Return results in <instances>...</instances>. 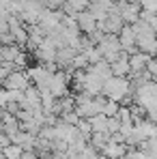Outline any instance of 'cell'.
Instances as JSON below:
<instances>
[{
  "label": "cell",
  "instance_id": "e0dca14e",
  "mask_svg": "<svg viewBox=\"0 0 157 159\" xmlns=\"http://www.w3.org/2000/svg\"><path fill=\"white\" fill-rule=\"evenodd\" d=\"M146 73H149L153 80H157V56L149 60V65H146Z\"/></svg>",
  "mask_w": 157,
  "mask_h": 159
},
{
  "label": "cell",
  "instance_id": "ac0fdd59",
  "mask_svg": "<svg viewBox=\"0 0 157 159\" xmlns=\"http://www.w3.org/2000/svg\"><path fill=\"white\" fill-rule=\"evenodd\" d=\"M22 159H41V157H39V153H37V151H24Z\"/></svg>",
  "mask_w": 157,
  "mask_h": 159
},
{
  "label": "cell",
  "instance_id": "277c9868",
  "mask_svg": "<svg viewBox=\"0 0 157 159\" xmlns=\"http://www.w3.org/2000/svg\"><path fill=\"white\" fill-rule=\"evenodd\" d=\"M26 73H28V78H30V84H32V86H37V88L41 90V88H48V84H50V78H52L54 71H50L45 65H41V62H39V65L30 67Z\"/></svg>",
  "mask_w": 157,
  "mask_h": 159
},
{
  "label": "cell",
  "instance_id": "30bf717a",
  "mask_svg": "<svg viewBox=\"0 0 157 159\" xmlns=\"http://www.w3.org/2000/svg\"><path fill=\"white\" fill-rule=\"evenodd\" d=\"M93 133H108V116L105 114H95L88 118Z\"/></svg>",
  "mask_w": 157,
  "mask_h": 159
},
{
  "label": "cell",
  "instance_id": "9c48e42d",
  "mask_svg": "<svg viewBox=\"0 0 157 159\" xmlns=\"http://www.w3.org/2000/svg\"><path fill=\"white\" fill-rule=\"evenodd\" d=\"M127 148H129L127 144H118V142H112V140H110L99 153L105 155V157H110V159H123L127 155Z\"/></svg>",
  "mask_w": 157,
  "mask_h": 159
},
{
  "label": "cell",
  "instance_id": "8992f818",
  "mask_svg": "<svg viewBox=\"0 0 157 159\" xmlns=\"http://www.w3.org/2000/svg\"><path fill=\"white\" fill-rule=\"evenodd\" d=\"M76 24H78V30L84 34H93L97 30V20L90 15V11H80L76 15Z\"/></svg>",
  "mask_w": 157,
  "mask_h": 159
},
{
  "label": "cell",
  "instance_id": "8fae6325",
  "mask_svg": "<svg viewBox=\"0 0 157 159\" xmlns=\"http://www.w3.org/2000/svg\"><path fill=\"white\" fill-rule=\"evenodd\" d=\"M108 142H110V133H90V138H88V144L95 151H101Z\"/></svg>",
  "mask_w": 157,
  "mask_h": 159
},
{
  "label": "cell",
  "instance_id": "4fadbf2b",
  "mask_svg": "<svg viewBox=\"0 0 157 159\" xmlns=\"http://www.w3.org/2000/svg\"><path fill=\"white\" fill-rule=\"evenodd\" d=\"M118 107H121V103H118V101L105 99L104 107H101V114H105V116H116V114H118Z\"/></svg>",
  "mask_w": 157,
  "mask_h": 159
},
{
  "label": "cell",
  "instance_id": "2e32d148",
  "mask_svg": "<svg viewBox=\"0 0 157 159\" xmlns=\"http://www.w3.org/2000/svg\"><path fill=\"white\" fill-rule=\"evenodd\" d=\"M60 120L67 123V125H78L80 116L76 114V110H73V112H65V114H60Z\"/></svg>",
  "mask_w": 157,
  "mask_h": 159
},
{
  "label": "cell",
  "instance_id": "6da1fadb",
  "mask_svg": "<svg viewBox=\"0 0 157 159\" xmlns=\"http://www.w3.org/2000/svg\"><path fill=\"white\" fill-rule=\"evenodd\" d=\"M101 95L105 99H112V101H118V103H131L129 95H131V80L129 78H116V75H110L104 82V88H101Z\"/></svg>",
  "mask_w": 157,
  "mask_h": 159
},
{
  "label": "cell",
  "instance_id": "5bb4252c",
  "mask_svg": "<svg viewBox=\"0 0 157 159\" xmlns=\"http://www.w3.org/2000/svg\"><path fill=\"white\" fill-rule=\"evenodd\" d=\"M76 127H78V131L82 133V135H84L86 140L90 138V133H93V129H90V123H88V118H80Z\"/></svg>",
  "mask_w": 157,
  "mask_h": 159
},
{
  "label": "cell",
  "instance_id": "7c38bea8",
  "mask_svg": "<svg viewBox=\"0 0 157 159\" xmlns=\"http://www.w3.org/2000/svg\"><path fill=\"white\" fill-rule=\"evenodd\" d=\"M2 155H4L7 159H22L24 148H22V146H17V144H9L7 148H2Z\"/></svg>",
  "mask_w": 157,
  "mask_h": 159
},
{
  "label": "cell",
  "instance_id": "ba28073f",
  "mask_svg": "<svg viewBox=\"0 0 157 159\" xmlns=\"http://www.w3.org/2000/svg\"><path fill=\"white\" fill-rule=\"evenodd\" d=\"M129 73H140V71H144L146 69V65H149V60H151V56L149 54H144V52H133V54H129Z\"/></svg>",
  "mask_w": 157,
  "mask_h": 159
},
{
  "label": "cell",
  "instance_id": "5b68a950",
  "mask_svg": "<svg viewBox=\"0 0 157 159\" xmlns=\"http://www.w3.org/2000/svg\"><path fill=\"white\" fill-rule=\"evenodd\" d=\"M116 37H118V43H121L123 52H127V54L138 52V45H136V32H133V28H131L129 24H125V26L121 28V32H118Z\"/></svg>",
  "mask_w": 157,
  "mask_h": 159
},
{
  "label": "cell",
  "instance_id": "7a4b0ae2",
  "mask_svg": "<svg viewBox=\"0 0 157 159\" xmlns=\"http://www.w3.org/2000/svg\"><path fill=\"white\" fill-rule=\"evenodd\" d=\"M69 75H67V71H62V69H58V71H54L52 78H50V84H48V90L52 93L56 99H60V97H65V95H69Z\"/></svg>",
  "mask_w": 157,
  "mask_h": 159
},
{
  "label": "cell",
  "instance_id": "9a60e30c",
  "mask_svg": "<svg viewBox=\"0 0 157 159\" xmlns=\"http://www.w3.org/2000/svg\"><path fill=\"white\" fill-rule=\"evenodd\" d=\"M118 131H121V120L116 116H108V133L112 135V133H118Z\"/></svg>",
  "mask_w": 157,
  "mask_h": 159
},
{
  "label": "cell",
  "instance_id": "3957f363",
  "mask_svg": "<svg viewBox=\"0 0 157 159\" xmlns=\"http://www.w3.org/2000/svg\"><path fill=\"white\" fill-rule=\"evenodd\" d=\"M0 84H2V88H7V90H26L28 86H30V78H28L26 71L15 69V71L7 73V78L2 80Z\"/></svg>",
  "mask_w": 157,
  "mask_h": 159
},
{
  "label": "cell",
  "instance_id": "52a82bcc",
  "mask_svg": "<svg viewBox=\"0 0 157 159\" xmlns=\"http://www.w3.org/2000/svg\"><path fill=\"white\" fill-rule=\"evenodd\" d=\"M129 54L127 52H123L114 62H110V71H112V75H116V78H127L129 75Z\"/></svg>",
  "mask_w": 157,
  "mask_h": 159
},
{
  "label": "cell",
  "instance_id": "d6986e66",
  "mask_svg": "<svg viewBox=\"0 0 157 159\" xmlns=\"http://www.w3.org/2000/svg\"><path fill=\"white\" fill-rule=\"evenodd\" d=\"M97 159H110V157H105V155H101V153H99V155H97Z\"/></svg>",
  "mask_w": 157,
  "mask_h": 159
}]
</instances>
